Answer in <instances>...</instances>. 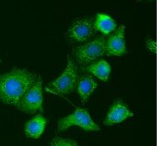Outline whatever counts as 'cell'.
Here are the masks:
<instances>
[{
	"mask_svg": "<svg viewBox=\"0 0 157 146\" xmlns=\"http://www.w3.org/2000/svg\"><path fill=\"white\" fill-rule=\"evenodd\" d=\"M51 146H78V143L71 139H66L61 137H56L52 140Z\"/></svg>",
	"mask_w": 157,
	"mask_h": 146,
	"instance_id": "13",
	"label": "cell"
},
{
	"mask_svg": "<svg viewBox=\"0 0 157 146\" xmlns=\"http://www.w3.org/2000/svg\"><path fill=\"white\" fill-rule=\"evenodd\" d=\"M126 53L125 26L120 25L105 39V55L108 56H121Z\"/></svg>",
	"mask_w": 157,
	"mask_h": 146,
	"instance_id": "7",
	"label": "cell"
},
{
	"mask_svg": "<svg viewBox=\"0 0 157 146\" xmlns=\"http://www.w3.org/2000/svg\"><path fill=\"white\" fill-rule=\"evenodd\" d=\"M105 36H101L82 46L76 47L74 51L76 62L80 66H88L98 61L105 54Z\"/></svg>",
	"mask_w": 157,
	"mask_h": 146,
	"instance_id": "3",
	"label": "cell"
},
{
	"mask_svg": "<svg viewBox=\"0 0 157 146\" xmlns=\"http://www.w3.org/2000/svg\"><path fill=\"white\" fill-rule=\"evenodd\" d=\"M138 1H139V2H140V1H142V0H138ZM148 1H149V2H151L152 0H148Z\"/></svg>",
	"mask_w": 157,
	"mask_h": 146,
	"instance_id": "15",
	"label": "cell"
},
{
	"mask_svg": "<svg viewBox=\"0 0 157 146\" xmlns=\"http://www.w3.org/2000/svg\"><path fill=\"white\" fill-rule=\"evenodd\" d=\"M146 47L150 51H151L153 53H156V43L155 40L151 39H147L146 42Z\"/></svg>",
	"mask_w": 157,
	"mask_h": 146,
	"instance_id": "14",
	"label": "cell"
},
{
	"mask_svg": "<svg viewBox=\"0 0 157 146\" xmlns=\"http://www.w3.org/2000/svg\"><path fill=\"white\" fill-rule=\"evenodd\" d=\"M73 126H77L86 132H98L101 128L85 109H76L75 112L59 120L58 132H64Z\"/></svg>",
	"mask_w": 157,
	"mask_h": 146,
	"instance_id": "4",
	"label": "cell"
},
{
	"mask_svg": "<svg viewBox=\"0 0 157 146\" xmlns=\"http://www.w3.org/2000/svg\"><path fill=\"white\" fill-rule=\"evenodd\" d=\"M133 116V112L128 109L122 100H116L110 105L103 124L109 127L120 123Z\"/></svg>",
	"mask_w": 157,
	"mask_h": 146,
	"instance_id": "8",
	"label": "cell"
},
{
	"mask_svg": "<svg viewBox=\"0 0 157 146\" xmlns=\"http://www.w3.org/2000/svg\"><path fill=\"white\" fill-rule=\"evenodd\" d=\"M37 77L36 73L19 68H13L8 73L0 74V100L17 108Z\"/></svg>",
	"mask_w": 157,
	"mask_h": 146,
	"instance_id": "1",
	"label": "cell"
},
{
	"mask_svg": "<svg viewBox=\"0 0 157 146\" xmlns=\"http://www.w3.org/2000/svg\"><path fill=\"white\" fill-rule=\"evenodd\" d=\"M93 28L95 31H99L103 35L108 36L116 29L117 24L115 20L109 15L98 13L93 21Z\"/></svg>",
	"mask_w": 157,
	"mask_h": 146,
	"instance_id": "12",
	"label": "cell"
},
{
	"mask_svg": "<svg viewBox=\"0 0 157 146\" xmlns=\"http://www.w3.org/2000/svg\"><path fill=\"white\" fill-rule=\"evenodd\" d=\"M1 62H2V61H1V60H0V63H1Z\"/></svg>",
	"mask_w": 157,
	"mask_h": 146,
	"instance_id": "16",
	"label": "cell"
},
{
	"mask_svg": "<svg viewBox=\"0 0 157 146\" xmlns=\"http://www.w3.org/2000/svg\"><path fill=\"white\" fill-rule=\"evenodd\" d=\"M95 33L93 19L89 17L78 18L71 24L67 31V36L77 43L88 41Z\"/></svg>",
	"mask_w": 157,
	"mask_h": 146,
	"instance_id": "6",
	"label": "cell"
},
{
	"mask_svg": "<svg viewBox=\"0 0 157 146\" xmlns=\"http://www.w3.org/2000/svg\"><path fill=\"white\" fill-rule=\"evenodd\" d=\"M83 70L93 74L102 82H108L110 79L111 67L105 60H98L90 63L83 69Z\"/></svg>",
	"mask_w": 157,
	"mask_h": 146,
	"instance_id": "11",
	"label": "cell"
},
{
	"mask_svg": "<svg viewBox=\"0 0 157 146\" xmlns=\"http://www.w3.org/2000/svg\"><path fill=\"white\" fill-rule=\"evenodd\" d=\"M98 83L89 74H83L78 77L77 83V91L81 100V103L84 105L88 101L94 91L98 88Z\"/></svg>",
	"mask_w": 157,
	"mask_h": 146,
	"instance_id": "9",
	"label": "cell"
},
{
	"mask_svg": "<svg viewBox=\"0 0 157 146\" xmlns=\"http://www.w3.org/2000/svg\"><path fill=\"white\" fill-rule=\"evenodd\" d=\"M43 79L41 76L38 75L35 83L25 94L17 109L25 114L43 112Z\"/></svg>",
	"mask_w": 157,
	"mask_h": 146,
	"instance_id": "5",
	"label": "cell"
},
{
	"mask_svg": "<svg viewBox=\"0 0 157 146\" xmlns=\"http://www.w3.org/2000/svg\"><path fill=\"white\" fill-rule=\"evenodd\" d=\"M47 119L42 114H37L25 125V133L28 138L39 139L44 132Z\"/></svg>",
	"mask_w": 157,
	"mask_h": 146,
	"instance_id": "10",
	"label": "cell"
},
{
	"mask_svg": "<svg viewBox=\"0 0 157 146\" xmlns=\"http://www.w3.org/2000/svg\"><path fill=\"white\" fill-rule=\"evenodd\" d=\"M78 74V68L72 59L69 56L66 68L60 77L46 88V91L55 95H69L77 88Z\"/></svg>",
	"mask_w": 157,
	"mask_h": 146,
	"instance_id": "2",
	"label": "cell"
}]
</instances>
